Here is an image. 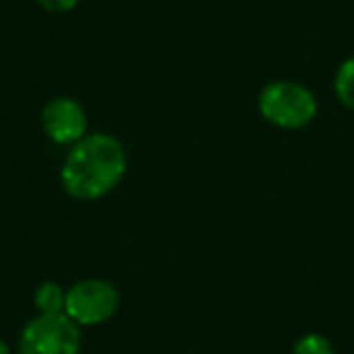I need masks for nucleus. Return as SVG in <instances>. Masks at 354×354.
Here are the masks:
<instances>
[{"mask_svg": "<svg viewBox=\"0 0 354 354\" xmlns=\"http://www.w3.org/2000/svg\"><path fill=\"white\" fill-rule=\"evenodd\" d=\"M127 148L112 133H88L73 143L61 165V187L78 202L102 199L127 175Z\"/></svg>", "mask_w": 354, "mask_h": 354, "instance_id": "1", "label": "nucleus"}, {"mask_svg": "<svg viewBox=\"0 0 354 354\" xmlns=\"http://www.w3.org/2000/svg\"><path fill=\"white\" fill-rule=\"evenodd\" d=\"M257 109L262 119L279 129H304L318 114V100L306 85L294 80H272L260 90Z\"/></svg>", "mask_w": 354, "mask_h": 354, "instance_id": "2", "label": "nucleus"}, {"mask_svg": "<svg viewBox=\"0 0 354 354\" xmlns=\"http://www.w3.org/2000/svg\"><path fill=\"white\" fill-rule=\"evenodd\" d=\"M80 325L66 313H37L22 328L17 352L20 354H80Z\"/></svg>", "mask_w": 354, "mask_h": 354, "instance_id": "3", "label": "nucleus"}, {"mask_svg": "<svg viewBox=\"0 0 354 354\" xmlns=\"http://www.w3.org/2000/svg\"><path fill=\"white\" fill-rule=\"evenodd\" d=\"M119 310V289L107 279L90 277L66 289V315L80 328L102 325Z\"/></svg>", "mask_w": 354, "mask_h": 354, "instance_id": "4", "label": "nucleus"}, {"mask_svg": "<svg viewBox=\"0 0 354 354\" xmlns=\"http://www.w3.org/2000/svg\"><path fill=\"white\" fill-rule=\"evenodd\" d=\"M41 129L56 146H73L88 136V114L73 97H51L41 109Z\"/></svg>", "mask_w": 354, "mask_h": 354, "instance_id": "5", "label": "nucleus"}, {"mask_svg": "<svg viewBox=\"0 0 354 354\" xmlns=\"http://www.w3.org/2000/svg\"><path fill=\"white\" fill-rule=\"evenodd\" d=\"M35 306L39 313H66V289L56 281H41L35 289Z\"/></svg>", "mask_w": 354, "mask_h": 354, "instance_id": "6", "label": "nucleus"}, {"mask_svg": "<svg viewBox=\"0 0 354 354\" xmlns=\"http://www.w3.org/2000/svg\"><path fill=\"white\" fill-rule=\"evenodd\" d=\"M335 95H337V100L344 107L354 109V56L337 68V75H335Z\"/></svg>", "mask_w": 354, "mask_h": 354, "instance_id": "7", "label": "nucleus"}, {"mask_svg": "<svg viewBox=\"0 0 354 354\" xmlns=\"http://www.w3.org/2000/svg\"><path fill=\"white\" fill-rule=\"evenodd\" d=\"M294 354H335L333 342L318 333L304 335L299 342L294 344Z\"/></svg>", "mask_w": 354, "mask_h": 354, "instance_id": "8", "label": "nucleus"}, {"mask_svg": "<svg viewBox=\"0 0 354 354\" xmlns=\"http://www.w3.org/2000/svg\"><path fill=\"white\" fill-rule=\"evenodd\" d=\"M35 3L41 8V10L56 12V15H59V12H71L80 0H35Z\"/></svg>", "mask_w": 354, "mask_h": 354, "instance_id": "9", "label": "nucleus"}, {"mask_svg": "<svg viewBox=\"0 0 354 354\" xmlns=\"http://www.w3.org/2000/svg\"><path fill=\"white\" fill-rule=\"evenodd\" d=\"M0 354H12L10 347H8V342H3V339H0Z\"/></svg>", "mask_w": 354, "mask_h": 354, "instance_id": "10", "label": "nucleus"}]
</instances>
